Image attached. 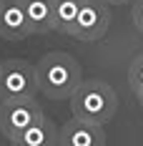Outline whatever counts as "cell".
Masks as SVG:
<instances>
[{
    "instance_id": "obj_1",
    "label": "cell",
    "mask_w": 143,
    "mask_h": 146,
    "mask_svg": "<svg viewBox=\"0 0 143 146\" xmlns=\"http://www.w3.org/2000/svg\"><path fill=\"white\" fill-rule=\"evenodd\" d=\"M38 91L53 101H71L75 88L83 83L80 63L71 53H45L38 60Z\"/></svg>"
},
{
    "instance_id": "obj_2",
    "label": "cell",
    "mask_w": 143,
    "mask_h": 146,
    "mask_svg": "<svg viewBox=\"0 0 143 146\" xmlns=\"http://www.w3.org/2000/svg\"><path fill=\"white\" fill-rule=\"evenodd\" d=\"M118 111V96L105 81L90 78L83 81L71 96V113L73 118H83L90 123L105 126L108 121H113Z\"/></svg>"
},
{
    "instance_id": "obj_3",
    "label": "cell",
    "mask_w": 143,
    "mask_h": 146,
    "mask_svg": "<svg viewBox=\"0 0 143 146\" xmlns=\"http://www.w3.org/2000/svg\"><path fill=\"white\" fill-rule=\"evenodd\" d=\"M38 93V68L23 58L0 63V103L13 98H30Z\"/></svg>"
},
{
    "instance_id": "obj_4",
    "label": "cell",
    "mask_w": 143,
    "mask_h": 146,
    "mask_svg": "<svg viewBox=\"0 0 143 146\" xmlns=\"http://www.w3.org/2000/svg\"><path fill=\"white\" fill-rule=\"evenodd\" d=\"M40 118H45V116H43L40 103L35 101V96H30V98H13V101L0 103V133L8 141H15L25 129L38 123Z\"/></svg>"
},
{
    "instance_id": "obj_5",
    "label": "cell",
    "mask_w": 143,
    "mask_h": 146,
    "mask_svg": "<svg viewBox=\"0 0 143 146\" xmlns=\"http://www.w3.org/2000/svg\"><path fill=\"white\" fill-rule=\"evenodd\" d=\"M108 25H111V5L103 0H83L71 35L78 40L93 43L108 33Z\"/></svg>"
},
{
    "instance_id": "obj_6",
    "label": "cell",
    "mask_w": 143,
    "mask_h": 146,
    "mask_svg": "<svg viewBox=\"0 0 143 146\" xmlns=\"http://www.w3.org/2000/svg\"><path fill=\"white\" fill-rule=\"evenodd\" d=\"M58 146H105V131L100 123L71 118L68 123L60 126Z\"/></svg>"
},
{
    "instance_id": "obj_7",
    "label": "cell",
    "mask_w": 143,
    "mask_h": 146,
    "mask_svg": "<svg viewBox=\"0 0 143 146\" xmlns=\"http://www.w3.org/2000/svg\"><path fill=\"white\" fill-rule=\"evenodd\" d=\"M33 35L23 0H0V38L3 40H25Z\"/></svg>"
},
{
    "instance_id": "obj_8",
    "label": "cell",
    "mask_w": 143,
    "mask_h": 146,
    "mask_svg": "<svg viewBox=\"0 0 143 146\" xmlns=\"http://www.w3.org/2000/svg\"><path fill=\"white\" fill-rule=\"evenodd\" d=\"M58 133L60 129L50 118H40L38 123L25 129L15 141H10V146H58Z\"/></svg>"
},
{
    "instance_id": "obj_9",
    "label": "cell",
    "mask_w": 143,
    "mask_h": 146,
    "mask_svg": "<svg viewBox=\"0 0 143 146\" xmlns=\"http://www.w3.org/2000/svg\"><path fill=\"white\" fill-rule=\"evenodd\" d=\"M33 35L53 30V0H23Z\"/></svg>"
},
{
    "instance_id": "obj_10",
    "label": "cell",
    "mask_w": 143,
    "mask_h": 146,
    "mask_svg": "<svg viewBox=\"0 0 143 146\" xmlns=\"http://www.w3.org/2000/svg\"><path fill=\"white\" fill-rule=\"evenodd\" d=\"M83 0H53V30L58 33H73L75 18L80 13Z\"/></svg>"
},
{
    "instance_id": "obj_11",
    "label": "cell",
    "mask_w": 143,
    "mask_h": 146,
    "mask_svg": "<svg viewBox=\"0 0 143 146\" xmlns=\"http://www.w3.org/2000/svg\"><path fill=\"white\" fill-rule=\"evenodd\" d=\"M128 83H130V88H133L136 96H141V93H143V53H141V56H136L133 63H130V68H128Z\"/></svg>"
},
{
    "instance_id": "obj_12",
    "label": "cell",
    "mask_w": 143,
    "mask_h": 146,
    "mask_svg": "<svg viewBox=\"0 0 143 146\" xmlns=\"http://www.w3.org/2000/svg\"><path fill=\"white\" fill-rule=\"evenodd\" d=\"M133 25L143 33V0H133Z\"/></svg>"
},
{
    "instance_id": "obj_13",
    "label": "cell",
    "mask_w": 143,
    "mask_h": 146,
    "mask_svg": "<svg viewBox=\"0 0 143 146\" xmlns=\"http://www.w3.org/2000/svg\"><path fill=\"white\" fill-rule=\"evenodd\" d=\"M103 3H108V5H126V3H133V0H103Z\"/></svg>"
},
{
    "instance_id": "obj_14",
    "label": "cell",
    "mask_w": 143,
    "mask_h": 146,
    "mask_svg": "<svg viewBox=\"0 0 143 146\" xmlns=\"http://www.w3.org/2000/svg\"><path fill=\"white\" fill-rule=\"evenodd\" d=\"M138 101H141V106H143V93H141V96H138Z\"/></svg>"
},
{
    "instance_id": "obj_15",
    "label": "cell",
    "mask_w": 143,
    "mask_h": 146,
    "mask_svg": "<svg viewBox=\"0 0 143 146\" xmlns=\"http://www.w3.org/2000/svg\"><path fill=\"white\" fill-rule=\"evenodd\" d=\"M0 63H3V60H0Z\"/></svg>"
},
{
    "instance_id": "obj_16",
    "label": "cell",
    "mask_w": 143,
    "mask_h": 146,
    "mask_svg": "<svg viewBox=\"0 0 143 146\" xmlns=\"http://www.w3.org/2000/svg\"><path fill=\"white\" fill-rule=\"evenodd\" d=\"M0 136H3V133H0Z\"/></svg>"
}]
</instances>
